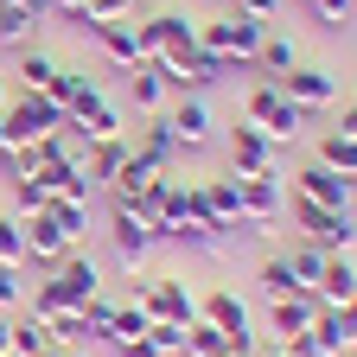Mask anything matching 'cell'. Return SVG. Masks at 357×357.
I'll use <instances>...</instances> for the list:
<instances>
[{
	"label": "cell",
	"instance_id": "cell-22",
	"mask_svg": "<svg viewBox=\"0 0 357 357\" xmlns=\"http://www.w3.org/2000/svg\"><path fill=\"white\" fill-rule=\"evenodd\" d=\"M134 153H141V160H153L160 172H172V166H178V141H172L166 115H147V128L134 134Z\"/></svg>",
	"mask_w": 357,
	"mask_h": 357
},
{
	"label": "cell",
	"instance_id": "cell-28",
	"mask_svg": "<svg viewBox=\"0 0 357 357\" xmlns=\"http://www.w3.org/2000/svg\"><path fill=\"white\" fill-rule=\"evenodd\" d=\"M312 160H319V166H332V172H344V178H357V134H338V128H332Z\"/></svg>",
	"mask_w": 357,
	"mask_h": 357
},
{
	"label": "cell",
	"instance_id": "cell-38",
	"mask_svg": "<svg viewBox=\"0 0 357 357\" xmlns=\"http://www.w3.org/2000/svg\"><path fill=\"white\" fill-rule=\"evenodd\" d=\"M147 344L160 357H185V326H147Z\"/></svg>",
	"mask_w": 357,
	"mask_h": 357
},
{
	"label": "cell",
	"instance_id": "cell-35",
	"mask_svg": "<svg viewBox=\"0 0 357 357\" xmlns=\"http://www.w3.org/2000/svg\"><path fill=\"white\" fill-rule=\"evenodd\" d=\"M0 261H7V268H26V236H20V217L13 211L0 217Z\"/></svg>",
	"mask_w": 357,
	"mask_h": 357
},
{
	"label": "cell",
	"instance_id": "cell-31",
	"mask_svg": "<svg viewBox=\"0 0 357 357\" xmlns=\"http://www.w3.org/2000/svg\"><path fill=\"white\" fill-rule=\"evenodd\" d=\"M255 287H261L268 300H287V294H300V281H294V268H287V255H268V261L255 268Z\"/></svg>",
	"mask_w": 357,
	"mask_h": 357
},
{
	"label": "cell",
	"instance_id": "cell-37",
	"mask_svg": "<svg viewBox=\"0 0 357 357\" xmlns=\"http://www.w3.org/2000/svg\"><path fill=\"white\" fill-rule=\"evenodd\" d=\"M306 13L319 20V26H332V32H338V26H351V13H357V0H306Z\"/></svg>",
	"mask_w": 357,
	"mask_h": 357
},
{
	"label": "cell",
	"instance_id": "cell-24",
	"mask_svg": "<svg viewBox=\"0 0 357 357\" xmlns=\"http://www.w3.org/2000/svg\"><path fill=\"white\" fill-rule=\"evenodd\" d=\"M128 89H134V109H141V115H166L172 83H166V70H160V64H141V70L128 77Z\"/></svg>",
	"mask_w": 357,
	"mask_h": 357
},
{
	"label": "cell",
	"instance_id": "cell-25",
	"mask_svg": "<svg viewBox=\"0 0 357 357\" xmlns=\"http://www.w3.org/2000/svg\"><path fill=\"white\" fill-rule=\"evenodd\" d=\"M52 223L70 236V249H83L96 230V211H89V198H52Z\"/></svg>",
	"mask_w": 357,
	"mask_h": 357
},
{
	"label": "cell",
	"instance_id": "cell-33",
	"mask_svg": "<svg viewBox=\"0 0 357 357\" xmlns=\"http://www.w3.org/2000/svg\"><path fill=\"white\" fill-rule=\"evenodd\" d=\"M147 306L141 300H128V306H115V326H109V344H128V338H147Z\"/></svg>",
	"mask_w": 357,
	"mask_h": 357
},
{
	"label": "cell",
	"instance_id": "cell-32",
	"mask_svg": "<svg viewBox=\"0 0 357 357\" xmlns=\"http://www.w3.org/2000/svg\"><path fill=\"white\" fill-rule=\"evenodd\" d=\"M64 312H77V306L64 300V287H58L52 275H45V281L32 287V319H45V326H58V319H64Z\"/></svg>",
	"mask_w": 357,
	"mask_h": 357
},
{
	"label": "cell",
	"instance_id": "cell-21",
	"mask_svg": "<svg viewBox=\"0 0 357 357\" xmlns=\"http://www.w3.org/2000/svg\"><path fill=\"white\" fill-rule=\"evenodd\" d=\"M128 153H134L128 134H115V141H89V147H83V172H89V185H109V178L121 172Z\"/></svg>",
	"mask_w": 357,
	"mask_h": 357
},
{
	"label": "cell",
	"instance_id": "cell-17",
	"mask_svg": "<svg viewBox=\"0 0 357 357\" xmlns=\"http://www.w3.org/2000/svg\"><path fill=\"white\" fill-rule=\"evenodd\" d=\"M89 38L102 45V58H109V64H128V70H141V64H147V38H141V26H128V20L96 26Z\"/></svg>",
	"mask_w": 357,
	"mask_h": 357
},
{
	"label": "cell",
	"instance_id": "cell-13",
	"mask_svg": "<svg viewBox=\"0 0 357 357\" xmlns=\"http://www.w3.org/2000/svg\"><path fill=\"white\" fill-rule=\"evenodd\" d=\"M20 236H26V261H38L45 275L70 255V236L52 223V211H32V217H20Z\"/></svg>",
	"mask_w": 357,
	"mask_h": 357
},
{
	"label": "cell",
	"instance_id": "cell-3",
	"mask_svg": "<svg viewBox=\"0 0 357 357\" xmlns=\"http://www.w3.org/2000/svg\"><path fill=\"white\" fill-rule=\"evenodd\" d=\"M243 121L249 128H261L275 147H294L300 141V128H306V109H294L287 96H281V83H249V96H243Z\"/></svg>",
	"mask_w": 357,
	"mask_h": 357
},
{
	"label": "cell",
	"instance_id": "cell-27",
	"mask_svg": "<svg viewBox=\"0 0 357 357\" xmlns=\"http://www.w3.org/2000/svg\"><path fill=\"white\" fill-rule=\"evenodd\" d=\"M38 7H20V0H0V38H7V45H20V52H26V45H32V32H38Z\"/></svg>",
	"mask_w": 357,
	"mask_h": 357
},
{
	"label": "cell",
	"instance_id": "cell-4",
	"mask_svg": "<svg viewBox=\"0 0 357 357\" xmlns=\"http://www.w3.org/2000/svg\"><path fill=\"white\" fill-rule=\"evenodd\" d=\"M64 128V109L52 96H13L7 109H0V141H7V153L45 141V134H58Z\"/></svg>",
	"mask_w": 357,
	"mask_h": 357
},
{
	"label": "cell",
	"instance_id": "cell-45",
	"mask_svg": "<svg viewBox=\"0 0 357 357\" xmlns=\"http://www.w3.org/2000/svg\"><path fill=\"white\" fill-rule=\"evenodd\" d=\"M52 357H83V351H77V344H58V351H52Z\"/></svg>",
	"mask_w": 357,
	"mask_h": 357
},
{
	"label": "cell",
	"instance_id": "cell-16",
	"mask_svg": "<svg viewBox=\"0 0 357 357\" xmlns=\"http://www.w3.org/2000/svg\"><path fill=\"white\" fill-rule=\"evenodd\" d=\"M294 64H300V45H294V32H287V26H268V32H261V45H255V77L281 83Z\"/></svg>",
	"mask_w": 357,
	"mask_h": 357
},
{
	"label": "cell",
	"instance_id": "cell-50",
	"mask_svg": "<svg viewBox=\"0 0 357 357\" xmlns=\"http://www.w3.org/2000/svg\"><path fill=\"white\" fill-rule=\"evenodd\" d=\"M351 357H357V338H351Z\"/></svg>",
	"mask_w": 357,
	"mask_h": 357
},
{
	"label": "cell",
	"instance_id": "cell-8",
	"mask_svg": "<svg viewBox=\"0 0 357 357\" xmlns=\"http://www.w3.org/2000/svg\"><path fill=\"white\" fill-rule=\"evenodd\" d=\"M287 192L306 198V204H326V211H351L357 178H344V172H332V166H319V160H306V166L294 172V185H287Z\"/></svg>",
	"mask_w": 357,
	"mask_h": 357
},
{
	"label": "cell",
	"instance_id": "cell-43",
	"mask_svg": "<svg viewBox=\"0 0 357 357\" xmlns=\"http://www.w3.org/2000/svg\"><path fill=\"white\" fill-rule=\"evenodd\" d=\"M255 357H300V351H287V344H255Z\"/></svg>",
	"mask_w": 357,
	"mask_h": 357
},
{
	"label": "cell",
	"instance_id": "cell-52",
	"mask_svg": "<svg viewBox=\"0 0 357 357\" xmlns=\"http://www.w3.org/2000/svg\"><path fill=\"white\" fill-rule=\"evenodd\" d=\"M7 357H13V351H7Z\"/></svg>",
	"mask_w": 357,
	"mask_h": 357
},
{
	"label": "cell",
	"instance_id": "cell-23",
	"mask_svg": "<svg viewBox=\"0 0 357 357\" xmlns=\"http://www.w3.org/2000/svg\"><path fill=\"white\" fill-rule=\"evenodd\" d=\"M153 178H160V166H153V160L128 153V160H121V172L109 178V198H115V204H134V198H141V192L153 185Z\"/></svg>",
	"mask_w": 357,
	"mask_h": 357
},
{
	"label": "cell",
	"instance_id": "cell-5",
	"mask_svg": "<svg viewBox=\"0 0 357 357\" xmlns=\"http://www.w3.org/2000/svg\"><path fill=\"white\" fill-rule=\"evenodd\" d=\"M287 217L300 223V236L319 243L326 255H351V249H357V223H351V211H326V204H306V198L287 192Z\"/></svg>",
	"mask_w": 357,
	"mask_h": 357
},
{
	"label": "cell",
	"instance_id": "cell-10",
	"mask_svg": "<svg viewBox=\"0 0 357 357\" xmlns=\"http://www.w3.org/2000/svg\"><path fill=\"white\" fill-rule=\"evenodd\" d=\"M312 312H319L312 287H300V294H287V300H268V319H261L268 344H287V351H294V344L312 332Z\"/></svg>",
	"mask_w": 357,
	"mask_h": 357
},
{
	"label": "cell",
	"instance_id": "cell-6",
	"mask_svg": "<svg viewBox=\"0 0 357 357\" xmlns=\"http://www.w3.org/2000/svg\"><path fill=\"white\" fill-rule=\"evenodd\" d=\"M134 300L147 306V319L153 326H198V294L185 287V275H153V281H141L134 287Z\"/></svg>",
	"mask_w": 357,
	"mask_h": 357
},
{
	"label": "cell",
	"instance_id": "cell-49",
	"mask_svg": "<svg viewBox=\"0 0 357 357\" xmlns=\"http://www.w3.org/2000/svg\"><path fill=\"white\" fill-rule=\"evenodd\" d=\"M351 223H357V198H351Z\"/></svg>",
	"mask_w": 357,
	"mask_h": 357
},
{
	"label": "cell",
	"instance_id": "cell-1",
	"mask_svg": "<svg viewBox=\"0 0 357 357\" xmlns=\"http://www.w3.org/2000/svg\"><path fill=\"white\" fill-rule=\"evenodd\" d=\"M141 38H147V64H160L166 83L178 89L185 70H192V58H198V20H185V13H153V20H141Z\"/></svg>",
	"mask_w": 357,
	"mask_h": 357
},
{
	"label": "cell",
	"instance_id": "cell-7",
	"mask_svg": "<svg viewBox=\"0 0 357 357\" xmlns=\"http://www.w3.org/2000/svg\"><path fill=\"white\" fill-rule=\"evenodd\" d=\"M236 198H243V230H255V236H268V230L281 223V211H287V192H281L275 172H249V178H236Z\"/></svg>",
	"mask_w": 357,
	"mask_h": 357
},
{
	"label": "cell",
	"instance_id": "cell-20",
	"mask_svg": "<svg viewBox=\"0 0 357 357\" xmlns=\"http://www.w3.org/2000/svg\"><path fill=\"white\" fill-rule=\"evenodd\" d=\"M312 300H319V306H344V300H357V261H351V255H332L326 275L312 281Z\"/></svg>",
	"mask_w": 357,
	"mask_h": 357
},
{
	"label": "cell",
	"instance_id": "cell-40",
	"mask_svg": "<svg viewBox=\"0 0 357 357\" xmlns=\"http://www.w3.org/2000/svg\"><path fill=\"white\" fill-rule=\"evenodd\" d=\"M236 13L255 20V26H275V20H281V0H236Z\"/></svg>",
	"mask_w": 357,
	"mask_h": 357
},
{
	"label": "cell",
	"instance_id": "cell-9",
	"mask_svg": "<svg viewBox=\"0 0 357 357\" xmlns=\"http://www.w3.org/2000/svg\"><path fill=\"white\" fill-rule=\"evenodd\" d=\"M109 243H115V261H121V268H141L160 236H153V223L134 211V204H115V198H109Z\"/></svg>",
	"mask_w": 357,
	"mask_h": 357
},
{
	"label": "cell",
	"instance_id": "cell-2",
	"mask_svg": "<svg viewBox=\"0 0 357 357\" xmlns=\"http://www.w3.org/2000/svg\"><path fill=\"white\" fill-rule=\"evenodd\" d=\"M268 26L243 20V13H223V20H198V52L217 70H255V45Z\"/></svg>",
	"mask_w": 357,
	"mask_h": 357
},
{
	"label": "cell",
	"instance_id": "cell-18",
	"mask_svg": "<svg viewBox=\"0 0 357 357\" xmlns=\"http://www.w3.org/2000/svg\"><path fill=\"white\" fill-rule=\"evenodd\" d=\"M198 192H204V211H211V223L223 236L230 230H243V198H236V172L230 178H198Z\"/></svg>",
	"mask_w": 357,
	"mask_h": 357
},
{
	"label": "cell",
	"instance_id": "cell-12",
	"mask_svg": "<svg viewBox=\"0 0 357 357\" xmlns=\"http://www.w3.org/2000/svg\"><path fill=\"white\" fill-rule=\"evenodd\" d=\"M52 281H58V287H64V300H70V306L83 312L89 300L102 294V261L89 255V249H70V255H64V261L52 268Z\"/></svg>",
	"mask_w": 357,
	"mask_h": 357
},
{
	"label": "cell",
	"instance_id": "cell-42",
	"mask_svg": "<svg viewBox=\"0 0 357 357\" xmlns=\"http://www.w3.org/2000/svg\"><path fill=\"white\" fill-rule=\"evenodd\" d=\"M7 351H13V319L0 312V357H7Z\"/></svg>",
	"mask_w": 357,
	"mask_h": 357
},
{
	"label": "cell",
	"instance_id": "cell-39",
	"mask_svg": "<svg viewBox=\"0 0 357 357\" xmlns=\"http://www.w3.org/2000/svg\"><path fill=\"white\" fill-rule=\"evenodd\" d=\"M26 306V281H20V268L0 261V312H20Z\"/></svg>",
	"mask_w": 357,
	"mask_h": 357
},
{
	"label": "cell",
	"instance_id": "cell-36",
	"mask_svg": "<svg viewBox=\"0 0 357 357\" xmlns=\"http://www.w3.org/2000/svg\"><path fill=\"white\" fill-rule=\"evenodd\" d=\"M109 326H115V300H102V294H96V300H89V306H83V332L109 344Z\"/></svg>",
	"mask_w": 357,
	"mask_h": 357
},
{
	"label": "cell",
	"instance_id": "cell-29",
	"mask_svg": "<svg viewBox=\"0 0 357 357\" xmlns=\"http://www.w3.org/2000/svg\"><path fill=\"white\" fill-rule=\"evenodd\" d=\"M32 211H52V185L38 172H13V217H32Z\"/></svg>",
	"mask_w": 357,
	"mask_h": 357
},
{
	"label": "cell",
	"instance_id": "cell-15",
	"mask_svg": "<svg viewBox=\"0 0 357 357\" xmlns=\"http://www.w3.org/2000/svg\"><path fill=\"white\" fill-rule=\"evenodd\" d=\"M230 172H236V178H249V172H275V141H268L261 128L236 121V134H230Z\"/></svg>",
	"mask_w": 357,
	"mask_h": 357
},
{
	"label": "cell",
	"instance_id": "cell-46",
	"mask_svg": "<svg viewBox=\"0 0 357 357\" xmlns=\"http://www.w3.org/2000/svg\"><path fill=\"white\" fill-rule=\"evenodd\" d=\"M20 7H38V13H45V7H52V0H20Z\"/></svg>",
	"mask_w": 357,
	"mask_h": 357
},
{
	"label": "cell",
	"instance_id": "cell-26",
	"mask_svg": "<svg viewBox=\"0 0 357 357\" xmlns=\"http://www.w3.org/2000/svg\"><path fill=\"white\" fill-rule=\"evenodd\" d=\"M281 255H287V268H294V281H300V287H312V281L326 275V261H332V255H326L319 243H306V236H294V243H287Z\"/></svg>",
	"mask_w": 357,
	"mask_h": 357
},
{
	"label": "cell",
	"instance_id": "cell-41",
	"mask_svg": "<svg viewBox=\"0 0 357 357\" xmlns=\"http://www.w3.org/2000/svg\"><path fill=\"white\" fill-rule=\"evenodd\" d=\"M115 357H160V351H153L147 338H128V344H115Z\"/></svg>",
	"mask_w": 357,
	"mask_h": 357
},
{
	"label": "cell",
	"instance_id": "cell-44",
	"mask_svg": "<svg viewBox=\"0 0 357 357\" xmlns=\"http://www.w3.org/2000/svg\"><path fill=\"white\" fill-rule=\"evenodd\" d=\"M52 7H58V13H70V20H77V13H83V0H52Z\"/></svg>",
	"mask_w": 357,
	"mask_h": 357
},
{
	"label": "cell",
	"instance_id": "cell-51",
	"mask_svg": "<svg viewBox=\"0 0 357 357\" xmlns=\"http://www.w3.org/2000/svg\"><path fill=\"white\" fill-rule=\"evenodd\" d=\"M52 351H58V344H52ZM52 351H45V357H52Z\"/></svg>",
	"mask_w": 357,
	"mask_h": 357
},
{
	"label": "cell",
	"instance_id": "cell-19",
	"mask_svg": "<svg viewBox=\"0 0 357 357\" xmlns=\"http://www.w3.org/2000/svg\"><path fill=\"white\" fill-rule=\"evenodd\" d=\"M58 58L52 52H38V45H26L20 52V64H13V77H20V96H52V83H58Z\"/></svg>",
	"mask_w": 357,
	"mask_h": 357
},
{
	"label": "cell",
	"instance_id": "cell-30",
	"mask_svg": "<svg viewBox=\"0 0 357 357\" xmlns=\"http://www.w3.org/2000/svg\"><path fill=\"white\" fill-rule=\"evenodd\" d=\"M52 344H58V338H52V326H45V319H32V312H26V319H13V357H45Z\"/></svg>",
	"mask_w": 357,
	"mask_h": 357
},
{
	"label": "cell",
	"instance_id": "cell-34",
	"mask_svg": "<svg viewBox=\"0 0 357 357\" xmlns=\"http://www.w3.org/2000/svg\"><path fill=\"white\" fill-rule=\"evenodd\" d=\"M185 357H230V338H223L217 326H204V319H198V326L185 332Z\"/></svg>",
	"mask_w": 357,
	"mask_h": 357
},
{
	"label": "cell",
	"instance_id": "cell-14",
	"mask_svg": "<svg viewBox=\"0 0 357 357\" xmlns=\"http://www.w3.org/2000/svg\"><path fill=\"white\" fill-rule=\"evenodd\" d=\"M166 128H172V141H178V153H192V147H204L211 141V102L204 96H178V102H166Z\"/></svg>",
	"mask_w": 357,
	"mask_h": 357
},
{
	"label": "cell",
	"instance_id": "cell-47",
	"mask_svg": "<svg viewBox=\"0 0 357 357\" xmlns=\"http://www.w3.org/2000/svg\"><path fill=\"white\" fill-rule=\"evenodd\" d=\"M7 102H13V96H7V83H0V109H7Z\"/></svg>",
	"mask_w": 357,
	"mask_h": 357
},
{
	"label": "cell",
	"instance_id": "cell-11",
	"mask_svg": "<svg viewBox=\"0 0 357 357\" xmlns=\"http://www.w3.org/2000/svg\"><path fill=\"white\" fill-rule=\"evenodd\" d=\"M281 96H287L294 109H306V115H319V109L338 102V77H332L326 64H294V70L281 77Z\"/></svg>",
	"mask_w": 357,
	"mask_h": 357
},
{
	"label": "cell",
	"instance_id": "cell-48",
	"mask_svg": "<svg viewBox=\"0 0 357 357\" xmlns=\"http://www.w3.org/2000/svg\"><path fill=\"white\" fill-rule=\"evenodd\" d=\"M0 172H7V141H0Z\"/></svg>",
	"mask_w": 357,
	"mask_h": 357
}]
</instances>
